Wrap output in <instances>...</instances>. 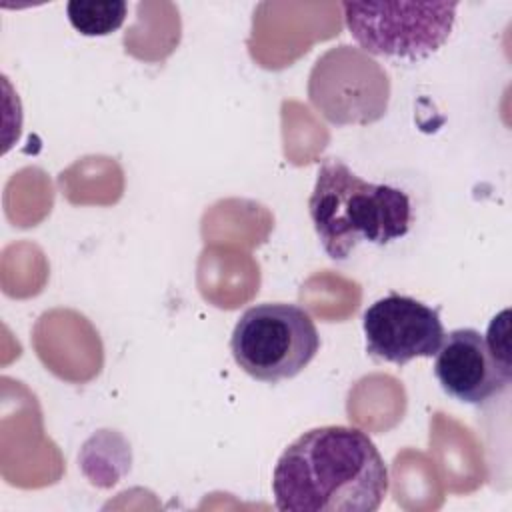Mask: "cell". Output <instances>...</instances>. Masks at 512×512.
Returning a JSON list of instances; mask_svg holds the SVG:
<instances>
[{"label": "cell", "instance_id": "6da1fadb", "mask_svg": "<svg viewBox=\"0 0 512 512\" xmlns=\"http://www.w3.org/2000/svg\"><path fill=\"white\" fill-rule=\"evenodd\" d=\"M272 492L282 512H374L388 494V468L366 432L318 426L280 454Z\"/></svg>", "mask_w": 512, "mask_h": 512}, {"label": "cell", "instance_id": "7a4b0ae2", "mask_svg": "<svg viewBox=\"0 0 512 512\" xmlns=\"http://www.w3.org/2000/svg\"><path fill=\"white\" fill-rule=\"evenodd\" d=\"M308 212L332 260H346L360 242L390 244L406 236L412 222V206L404 190L362 180L336 158L320 164Z\"/></svg>", "mask_w": 512, "mask_h": 512}, {"label": "cell", "instance_id": "3957f363", "mask_svg": "<svg viewBox=\"0 0 512 512\" xmlns=\"http://www.w3.org/2000/svg\"><path fill=\"white\" fill-rule=\"evenodd\" d=\"M320 350V336L310 314L290 302L250 306L230 338L234 362L248 376L276 384L298 376Z\"/></svg>", "mask_w": 512, "mask_h": 512}, {"label": "cell", "instance_id": "277c9868", "mask_svg": "<svg viewBox=\"0 0 512 512\" xmlns=\"http://www.w3.org/2000/svg\"><path fill=\"white\" fill-rule=\"evenodd\" d=\"M456 2H342L346 28L374 56L418 62L450 36Z\"/></svg>", "mask_w": 512, "mask_h": 512}, {"label": "cell", "instance_id": "5b68a950", "mask_svg": "<svg viewBox=\"0 0 512 512\" xmlns=\"http://www.w3.org/2000/svg\"><path fill=\"white\" fill-rule=\"evenodd\" d=\"M362 328L366 352L376 360L398 366L414 358L436 356L446 336L436 308L396 292L366 308Z\"/></svg>", "mask_w": 512, "mask_h": 512}, {"label": "cell", "instance_id": "8992f818", "mask_svg": "<svg viewBox=\"0 0 512 512\" xmlns=\"http://www.w3.org/2000/svg\"><path fill=\"white\" fill-rule=\"evenodd\" d=\"M434 376L448 396L472 406L486 404L512 382V370L494 358L484 334L474 328H456L444 336Z\"/></svg>", "mask_w": 512, "mask_h": 512}, {"label": "cell", "instance_id": "52a82bcc", "mask_svg": "<svg viewBox=\"0 0 512 512\" xmlns=\"http://www.w3.org/2000/svg\"><path fill=\"white\" fill-rule=\"evenodd\" d=\"M128 4L124 0H72L66 14L74 30L84 36H106L118 30L126 18Z\"/></svg>", "mask_w": 512, "mask_h": 512}, {"label": "cell", "instance_id": "ba28073f", "mask_svg": "<svg viewBox=\"0 0 512 512\" xmlns=\"http://www.w3.org/2000/svg\"><path fill=\"white\" fill-rule=\"evenodd\" d=\"M510 310H502L498 316L492 318L488 332H486V344L490 348V352L494 354V358L506 366L508 370H512V362H510Z\"/></svg>", "mask_w": 512, "mask_h": 512}]
</instances>
